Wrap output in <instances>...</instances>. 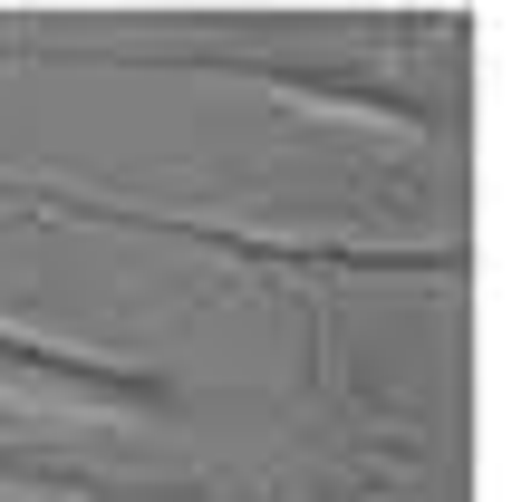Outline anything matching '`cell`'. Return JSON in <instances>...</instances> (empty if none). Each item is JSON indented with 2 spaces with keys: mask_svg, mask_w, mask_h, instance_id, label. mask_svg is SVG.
<instances>
[{
  "mask_svg": "<svg viewBox=\"0 0 512 502\" xmlns=\"http://www.w3.org/2000/svg\"><path fill=\"white\" fill-rule=\"evenodd\" d=\"M0 377L49 387V396H87V406H165V387L136 377V367L78 358V348H39V338H10V329H0Z\"/></svg>",
  "mask_w": 512,
  "mask_h": 502,
  "instance_id": "6da1fadb",
  "label": "cell"
},
{
  "mask_svg": "<svg viewBox=\"0 0 512 502\" xmlns=\"http://www.w3.org/2000/svg\"><path fill=\"white\" fill-rule=\"evenodd\" d=\"M281 87H300V97H319V107H358V116H416V97H397V87H348V78H300V68H281Z\"/></svg>",
  "mask_w": 512,
  "mask_h": 502,
  "instance_id": "7a4b0ae2",
  "label": "cell"
}]
</instances>
